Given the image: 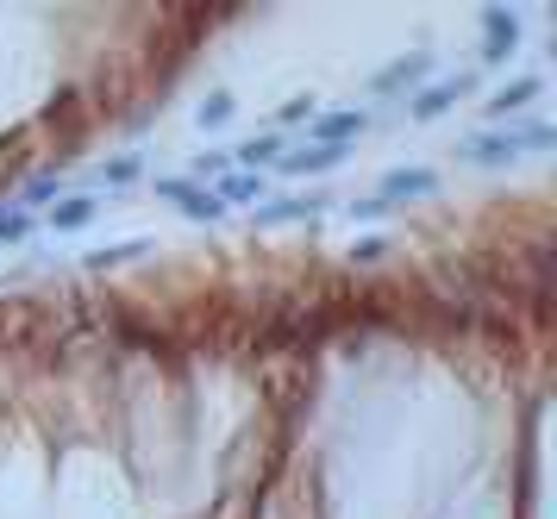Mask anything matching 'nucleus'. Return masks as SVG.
Segmentation results:
<instances>
[{
    "label": "nucleus",
    "instance_id": "obj_1",
    "mask_svg": "<svg viewBox=\"0 0 557 519\" xmlns=\"http://www.w3.org/2000/svg\"><path fill=\"white\" fill-rule=\"evenodd\" d=\"M557 132L545 120H520V125H495V132H476V138H463L457 157L463 163H482V170H502V163H520L532 150H552Z\"/></svg>",
    "mask_w": 557,
    "mask_h": 519
},
{
    "label": "nucleus",
    "instance_id": "obj_16",
    "mask_svg": "<svg viewBox=\"0 0 557 519\" xmlns=\"http://www.w3.org/2000/svg\"><path fill=\"white\" fill-rule=\"evenodd\" d=\"M207 175H213V182H220V175H232V157H226V150H207L201 163H195V175H188V182H201V188H207Z\"/></svg>",
    "mask_w": 557,
    "mask_h": 519
},
{
    "label": "nucleus",
    "instance_id": "obj_3",
    "mask_svg": "<svg viewBox=\"0 0 557 519\" xmlns=\"http://www.w3.org/2000/svg\"><path fill=\"white\" fill-rule=\"evenodd\" d=\"M157 195L163 200H176L188 220H226V207H220V195L213 188H201V182H188V175H163L157 182Z\"/></svg>",
    "mask_w": 557,
    "mask_h": 519
},
{
    "label": "nucleus",
    "instance_id": "obj_6",
    "mask_svg": "<svg viewBox=\"0 0 557 519\" xmlns=\"http://www.w3.org/2000/svg\"><path fill=\"white\" fill-rule=\"evenodd\" d=\"M420 195H438V175H432V170H388L370 200L388 207V200H420Z\"/></svg>",
    "mask_w": 557,
    "mask_h": 519
},
{
    "label": "nucleus",
    "instance_id": "obj_5",
    "mask_svg": "<svg viewBox=\"0 0 557 519\" xmlns=\"http://www.w3.org/2000/svg\"><path fill=\"white\" fill-rule=\"evenodd\" d=\"M426 75H432V57H426V50H407L401 63H388L382 75H370V95H401V88L426 82Z\"/></svg>",
    "mask_w": 557,
    "mask_h": 519
},
{
    "label": "nucleus",
    "instance_id": "obj_19",
    "mask_svg": "<svg viewBox=\"0 0 557 519\" xmlns=\"http://www.w3.org/2000/svg\"><path fill=\"white\" fill-rule=\"evenodd\" d=\"M382 250H388L382 238H363V245H351V263H370V257H382Z\"/></svg>",
    "mask_w": 557,
    "mask_h": 519
},
{
    "label": "nucleus",
    "instance_id": "obj_12",
    "mask_svg": "<svg viewBox=\"0 0 557 519\" xmlns=\"http://www.w3.org/2000/svg\"><path fill=\"white\" fill-rule=\"evenodd\" d=\"M151 250V238H126V245H107V250H88L82 263L88 270H120V263H132V257H145Z\"/></svg>",
    "mask_w": 557,
    "mask_h": 519
},
{
    "label": "nucleus",
    "instance_id": "obj_18",
    "mask_svg": "<svg viewBox=\"0 0 557 519\" xmlns=\"http://www.w3.org/2000/svg\"><path fill=\"white\" fill-rule=\"evenodd\" d=\"M313 113H320V107H313V95H301V100H288V107L276 113V125H307Z\"/></svg>",
    "mask_w": 557,
    "mask_h": 519
},
{
    "label": "nucleus",
    "instance_id": "obj_9",
    "mask_svg": "<svg viewBox=\"0 0 557 519\" xmlns=\"http://www.w3.org/2000/svg\"><path fill=\"white\" fill-rule=\"evenodd\" d=\"M345 150H326V145H295V150H282V175H326L332 163H338Z\"/></svg>",
    "mask_w": 557,
    "mask_h": 519
},
{
    "label": "nucleus",
    "instance_id": "obj_10",
    "mask_svg": "<svg viewBox=\"0 0 557 519\" xmlns=\"http://www.w3.org/2000/svg\"><path fill=\"white\" fill-rule=\"evenodd\" d=\"M326 195H301V200H270V207H257V225H288V220H307V213H320Z\"/></svg>",
    "mask_w": 557,
    "mask_h": 519
},
{
    "label": "nucleus",
    "instance_id": "obj_4",
    "mask_svg": "<svg viewBox=\"0 0 557 519\" xmlns=\"http://www.w3.org/2000/svg\"><path fill=\"white\" fill-rule=\"evenodd\" d=\"M513 45H520V13L488 7V13H482V57H488V63H507Z\"/></svg>",
    "mask_w": 557,
    "mask_h": 519
},
{
    "label": "nucleus",
    "instance_id": "obj_7",
    "mask_svg": "<svg viewBox=\"0 0 557 519\" xmlns=\"http://www.w3.org/2000/svg\"><path fill=\"white\" fill-rule=\"evenodd\" d=\"M463 95H470V75H445V82H432L426 95L407 100V113H413V120H438V113H445V107H457Z\"/></svg>",
    "mask_w": 557,
    "mask_h": 519
},
{
    "label": "nucleus",
    "instance_id": "obj_13",
    "mask_svg": "<svg viewBox=\"0 0 557 519\" xmlns=\"http://www.w3.org/2000/svg\"><path fill=\"white\" fill-rule=\"evenodd\" d=\"M282 150H288V145H282L276 132H263V138H251V145H238V150H226V157H232V170H238V163H251V170H257V163H276Z\"/></svg>",
    "mask_w": 557,
    "mask_h": 519
},
{
    "label": "nucleus",
    "instance_id": "obj_15",
    "mask_svg": "<svg viewBox=\"0 0 557 519\" xmlns=\"http://www.w3.org/2000/svg\"><path fill=\"white\" fill-rule=\"evenodd\" d=\"M195 120H201V132H207V125H226L232 120V95H226V88H220V95H207Z\"/></svg>",
    "mask_w": 557,
    "mask_h": 519
},
{
    "label": "nucleus",
    "instance_id": "obj_8",
    "mask_svg": "<svg viewBox=\"0 0 557 519\" xmlns=\"http://www.w3.org/2000/svg\"><path fill=\"white\" fill-rule=\"evenodd\" d=\"M539 95H545V82H539V75H520V82H507L502 95H488V120L507 125L513 113H520V107H532Z\"/></svg>",
    "mask_w": 557,
    "mask_h": 519
},
{
    "label": "nucleus",
    "instance_id": "obj_2",
    "mask_svg": "<svg viewBox=\"0 0 557 519\" xmlns=\"http://www.w3.org/2000/svg\"><path fill=\"white\" fill-rule=\"evenodd\" d=\"M357 132H370V113H363V107H332V113H313V120H307V145L345 150Z\"/></svg>",
    "mask_w": 557,
    "mask_h": 519
},
{
    "label": "nucleus",
    "instance_id": "obj_17",
    "mask_svg": "<svg viewBox=\"0 0 557 519\" xmlns=\"http://www.w3.org/2000/svg\"><path fill=\"white\" fill-rule=\"evenodd\" d=\"M138 170H145L138 157H120V163H107V170H101V182H107V188H126V182H138Z\"/></svg>",
    "mask_w": 557,
    "mask_h": 519
},
{
    "label": "nucleus",
    "instance_id": "obj_11",
    "mask_svg": "<svg viewBox=\"0 0 557 519\" xmlns=\"http://www.w3.org/2000/svg\"><path fill=\"white\" fill-rule=\"evenodd\" d=\"M45 220H51L57 232H82V225L95 220V195H63L51 213H45Z\"/></svg>",
    "mask_w": 557,
    "mask_h": 519
},
{
    "label": "nucleus",
    "instance_id": "obj_14",
    "mask_svg": "<svg viewBox=\"0 0 557 519\" xmlns=\"http://www.w3.org/2000/svg\"><path fill=\"white\" fill-rule=\"evenodd\" d=\"M38 232V213H26V207H0V245H20V238H32Z\"/></svg>",
    "mask_w": 557,
    "mask_h": 519
}]
</instances>
